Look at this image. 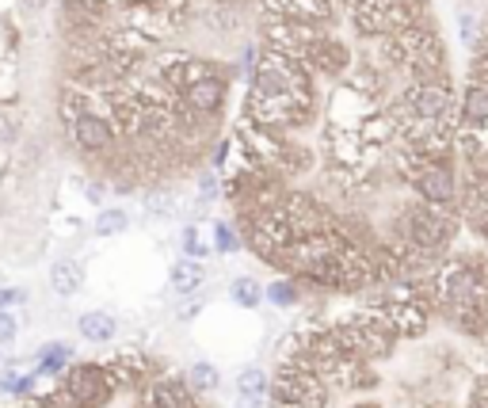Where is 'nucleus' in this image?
<instances>
[{"mask_svg": "<svg viewBox=\"0 0 488 408\" xmlns=\"http://www.w3.org/2000/svg\"><path fill=\"white\" fill-rule=\"evenodd\" d=\"M462 225L466 221H462V210L458 206H435V203L412 199L397 210V218L385 237H397V241L420 248L424 256L442 263V260H450V248H454Z\"/></svg>", "mask_w": 488, "mask_h": 408, "instance_id": "2", "label": "nucleus"}, {"mask_svg": "<svg viewBox=\"0 0 488 408\" xmlns=\"http://www.w3.org/2000/svg\"><path fill=\"white\" fill-rule=\"evenodd\" d=\"M458 92L450 77H439V80H416V84H400L397 96L390 100V115L393 122H442V119H458Z\"/></svg>", "mask_w": 488, "mask_h": 408, "instance_id": "3", "label": "nucleus"}, {"mask_svg": "<svg viewBox=\"0 0 488 408\" xmlns=\"http://www.w3.org/2000/svg\"><path fill=\"white\" fill-rule=\"evenodd\" d=\"M146 206L153 210V214H168V210H172V199H168V195H149Z\"/></svg>", "mask_w": 488, "mask_h": 408, "instance_id": "28", "label": "nucleus"}, {"mask_svg": "<svg viewBox=\"0 0 488 408\" xmlns=\"http://www.w3.org/2000/svg\"><path fill=\"white\" fill-rule=\"evenodd\" d=\"M237 393H240V397H267V393H271L267 371L264 367H244L237 374Z\"/></svg>", "mask_w": 488, "mask_h": 408, "instance_id": "15", "label": "nucleus"}, {"mask_svg": "<svg viewBox=\"0 0 488 408\" xmlns=\"http://www.w3.org/2000/svg\"><path fill=\"white\" fill-rule=\"evenodd\" d=\"M16 340V321H12L8 313H0V347Z\"/></svg>", "mask_w": 488, "mask_h": 408, "instance_id": "27", "label": "nucleus"}, {"mask_svg": "<svg viewBox=\"0 0 488 408\" xmlns=\"http://www.w3.org/2000/svg\"><path fill=\"white\" fill-rule=\"evenodd\" d=\"M225 88H229L225 73H210V77H203V80H195L191 88L183 92V100H188V107L195 111V115L214 119V115L222 111V104H225Z\"/></svg>", "mask_w": 488, "mask_h": 408, "instance_id": "9", "label": "nucleus"}, {"mask_svg": "<svg viewBox=\"0 0 488 408\" xmlns=\"http://www.w3.org/2000/svg\"><path fill=\"white\" fill-rule=\"evenodd\" d=\"M27 302V294L20 287H8V290H0V313H8L12 305H23Z\"/></svg>", "mask_w": 488, "mask_h": 408, "instance_id": "25", "label": "nucleus"}, {"mask_svg": "<svg viewBox=\"0 0 488 408\" xmlns=\"http://www.w3.org/2000/svg\"><path fill=\"white\" fill-rule=\"evenodd\" d=\"M240 245H244L240 229H233L229 221H214V248L225 252V256H233V252H240Z\"/></svg>", "mask_w": 488, "mask_h": 408, "instance_id": "20", "label": "nucleus"}, {"mask_svg": "<svg viewBox=\"0 0 488 408\" xmlns=\"http://www.w3.org/2000/svg\"><path fill=\"white\" fill-rule=\"evenodd\" d=\"M225 157H229V142H218V146H214V157H210V164H214V168H222V164H225Z\"/></svg>", "mask_w": 488, "mask_h": 408, "instance_id": "29", "label": "nucleus"}, {"mask_svg": "<svg viewBox=\"0 0 488 408\" xmlns=\"http://www.w3.org/2000/svg\"><path fill=\"white\" fill-rule=\"evenodd\" d=\"M340 4H343V8H348V4H355V0H340Z\"/></svg>", "mask_w": 488, "mask_h": 408, "instance_id": "32", "label": "nucleus"}, {"mask_svg": "<svg viewBox=\"0 0 488 408\" xmlns=\"http://www.w3.org/2000/svg\"><path fill=\"white\" fill-rule=\"evenodd\" d=\"M50 287H54V294H62V298H73V294L84 287L80 263H73V260H57V263L50 267Z\"/></svg>", "mask_w": 488, "mask_h": 408, "instance_id": "11", "label": "nucleus"}, {"mask_svg": "<svg viewBox=\"0 0 488 408\" xmlns=\"http://www.w3.org/2000/svg\"><path fill=\"white\" fill-rule=\"evenodd\" d=\"M126 225H130V218H126V210H104V214L96 218V237H114V233H126Z\"/></svg>", "mask_w": 488, "mask_h": 408, "instance_id": "21", "label": "nucleus"}, {"mask_svg": "<svg viewBox=\"0 0 488 408\" xmlns=\"http://www.w3.org/2000/svg\"><path fill=\"white\" fill-rule=\"evenodd\" d=\"M62 12H65V16H84V20L104 23L107 12H111V0H65Z\"/></svg>", "mask_w": 488, "mask_h": 408, "instance_id": "18", "label": "nucleus"}, {"mask_svg": "<svg viewBox=\"0 0 488 408\" xmlns=\"http://www.w3.org/2000/svg\"><path fill=\"white\" fill-rule=\"evenodd\" d=\"M309 65V73L313 77H328V80H343L351 73V65H355V54H351V46L343 38H336L332 31H324L313 46L306 50V58H301Z\"/></svg>", "mask_w": 488, "mask_h": 408, "instance_id": "6", "label": "nucleus"}, {"mask_svg": "<svg viewBox=\"0 0 488 408\" xmlns=\"http://www.w3.org/2000/svg\"><path fill=\"white\" fill-rule=\"evenodd\" d=\"M466 80H473V84H488V42H484V38L477 42V50L469 54Z\"/></svg>", "mask_w": 488, "mask_h": 408, "instance_id": "22", "label": "nucleus"}, {"mask_svg": "<svg viewBox=\"0 0 488 408\" xmlns=\"http://www.w3.org/2000/svg\"><path fill=\"white\" fill-rule=\"evenodd\" d=\"M370 46H374V62L400 84L450 77L447 73V42H442L435 20L412 23L390 38L370 42Z\"/></svg>", "mask_w": 488, "mask_h": 408, "instance_id": "1", "label": "nucleus"}, {"mask_svg": "<svg viewBox=\"0 0 488 408\" xmlns=\"http://www.w3.org/2000/svg\"><path fill=\"white\" fill-rule=\"evenodd\" d=\"M77 332H80V340H88V344H107V340H114V332H119V321L111 313L92 309V313H84L77 321Z\"/></svg>", "mask_w": 488, "mask_h": 408, "instance_id": "10", "label": "nucleus"}, {"mask_svg": "<svg viewBox=\"0 0 488 408\" xmlns=\"http://www.w3.org/2000/svg\"><path fill=\"white\" fill-rule=\"evenodd\" d=\"M264 294L275 309H294L301 302V287L294 283V279H271V283L264 287Z\"/></svg>", "mask_w": 488, "mask_h": 408, "instance_id": "14", "label": "nucleus"}, {"mask_svg": "<svg viewBox=\"0 0 488 408\" xmlns=\"http://www.w3.org/2000/svg\"><path fill=\"white\" fill-rule=\"evenodd\" d=\"M69 359H73V351H69L65 344H46L38 351L35 374L38 378H62V371H69Z\"/></svg>", "mask_w": 488, "mask_h": 408, "instance_id": "12", "label": "nucleus"}, {"mask_svg": "<svg viewBox=\"0 0 488 408\" xmlns=\"http://www.w3.org/2000/svg\"><path fill=\"white\" fill-rule=\"evenodd\" d=\"M69 134H73V142L84 153H111L114 146H119V134L111 130V122L99 115V111H88L84 119H77V126Z\"/></svg>", "mask_w": 488, "mask_h": 408, "instance_id": "8", "label": "nucleus"}, {"mask_svg": "<svg viewBox=\"0 0 488 408\" xmlns=\"http://www.w3.org/2000/svg\"><path fill=\"white\" fill-rule=\"evenodd\" d=\"M62 389L69 397V408H107L119 389H114L107 362H73L62 378Z\"/></svg>", "mask_w": 488, "mask_h": 408, "instance_id": "4", "label": "nucleus"}, {"mask_svg": "<svg viewBox=\"0 0 488 408\" xmlns=\"http://www.w3.org/2000/svg\"><path fill=\"white\" fill-rule=\"evenodd\" d=\"M481 35H484V16H477V12H458V38H462V46L469 54L477 50Z\"/></svg>", "mask_w": 488, "mask_h": 408, "instance_id": "17", "label": "nucleus"}, {"mask_svg": "<svg viewBox=\"0 0 488 408\" xmlns=\"http://www.w3.org/2000/svg\"><path fill=\"white\" fill-rule=\"evenodd\" d=\"M206 252H210V248L198 241V229H195V225H188V229H183V260H195V263H198V260L206 256Z\"/></svg>", "mask_w": 488, "mask_h": 408, "instance_id": "23", "label": "nucleus"}, {"mask_svg": "<svg viewBox=\"0 0 488 408\" xmlns=\"http://www.w3.org/2000/svg\"><path fill=\"white\" fill-rule=\"evenodd\" d=\"M141 401L153 404V408H203V401H198V393L191 389V382L172 378V374L153 378L149 389L141 393Z\"/></svg>", "mask_w": 488, "mask_h": 408, "instance_id": "7", "label": "nucleus"}, {"mask_svg": "<svg viewBox=\"0 0 488 408\" xmlns=\"http://www.w3.org/2000/svg\"><path fill=\"white\" fill-rule=\"evenodd\" d=\"M203 267H198L195 260H180L176 267H172V290L176 294H195L198 287H203Z\"/></svg>", "mask_w": 488, "mask_h": 408, "instance_id": "13", "label": "nucleus"}, {"mask_svg": "<svg viewBox=\"0 0 488 408\" xmlns=\"http://www.w3.org/2000/svg\"><path fill=\"white\" fill-rule=\"evenodd\" d=\"M188 382H191V389L203 397V393H214L222 386V374H218V367L214 362H195V367L188 371Z\"/></svg>", "mask_w": 488, "mask_h": 408, "instance_id": "19", "label": "nucleus"}, {"mask_svg": "<svg viewBox=\"0 0 488 408\" xmlns=\"http://www.w3.org/2000/svg\"><path fill=\"white\" fill-rule=\"evenodd\" d=\"M35 382H38V374H23L16 378V386H12V397H35Z\"/></svg>", "mask_w": 488, "mask_h": 408, "instance_id": "24", "label": "nucleus"}, {"mask_svg": "<svg viewBox=\"0 0 488 408\" xmlns=\"http://www.w3.org/2000/svg\"><path fill=\"white\" fill-rule=\"evenodd\" d=\"M385 111L378 100H370V96L348 88V84L340 80V88L328 96V107H324V126H343V130H363V126Z\"/></svg>", "mask_w": 488, "mask_h": 408, "instance_id": "5", "label": "nucleus"}, {"mask_svg": "<svg viewBox=\"0 0 488 408\" xmlns=\"http://www.w3.org/2000/svg\"><path fill=\"white\" fill-rule=\"evenodd\" d=\"M218 191H222L218 176H214V172H206V176H203V184H198V199H203V203H210V199H218Z\"/></svg>", "mask_w": 488, "mask_h": 408, "instance_id": "26", "label": "nucleus"}, {"mask_svg": "<svg viewBox=\"0 0 488 408\" xmlns=\"http://www.w3.org/2000/svg\"><path fill=\"white\" fill-rule=\"evenodd\" d=\"M27 4H31V8H42V4H46V0H27Z\"/></svg>", "mask_w": 488, "mask_h": 408, "instance_id": "31", "label": "nucleus"}, {"mask_svg": "<svg viewBox=\"0 0 488 408\" xmlns=\"http://www.w3.org/2000/svg\"><path fill=\"white\" fill-rule=\"evenodd\" d=\"M229 298H233L240 309H256V305L267 298V294H264V287L256 283V279L240 275V279H233V287H229Z\"/></svg>", "mask_w": 488, "mask_h": 408, "instance_id": "16", "label": "nucleus"}, {"mask_svg": "<svg viewBox=\"0 0 488 408\" xmlns=\"http://www.w3.org/2000/svg\"><path fill=\"white\" fill-rule=\"evenodd\" d=\"M88 199H92V203L104 199V184H92V187H88Z\"/></svg>", "mask_w": 488, "mask_h": 408, "instance_id": "30", "label": "nucleus"}]
</instances>
